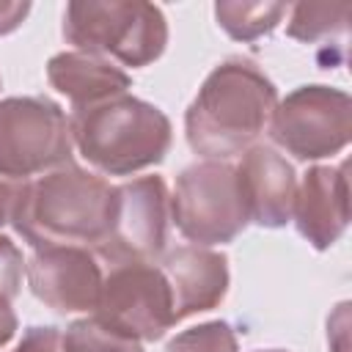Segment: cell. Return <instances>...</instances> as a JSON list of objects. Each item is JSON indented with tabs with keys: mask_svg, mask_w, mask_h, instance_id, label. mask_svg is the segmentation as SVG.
Listing matches in <instances>:
<instances>
[{
	"mask_svg": "<svg viewBox=\"0 0 352 352\" xmlns=\"http://www.w3.org/2000/svg\"><path fill=\"white\" fill-rule=\"evenodd\" d=\"M275 107L278 91L264 72L245 58H228L209 72L187 107V143L214 162L242 157L270 129Z\"/></svg>",
	"mask_w": 352,
	"mask_h": 352,
	"instance_id": "cell-1",
	"label": "cell"
},
{
	"mask_svg": "<svg viewBox=\"0 0 352 352\" xmlns=\"http://www.w3.org/2000/svg\"><path fill=\"white\" fill-rule=\"evenodd\" d=\"M113 201L116 187L110 182L69 162L22 184L11 223L36 250L96 248L107 234Z\"/></svg>",
	"mask_w": 352,
	"mask_h": 352,
	"instance_id": "cell-2",
	"label": "cell"
},
{
	"mask_svg": "<svg viewBox=\"0 0 352 352\" xmlns=\"http://www.w3.org/2000/svg\"><path fill=\"white\" fill-rule=\"evenodd\" d=\"M72 143L107 176H129L146 170L170 148L168 116L129 94L72 110Z\"/></svg>",
	"mask_w": 352,
	"mask_h": 352,
	"instance_id": "cell-3",
	"label": "cell"
},
{
	"mask_svg": "<svg viewBox=\"0 0 352 352\" xmlns=\"http://www.w3.org/2000/svg\"><path fill=\"white\" fill-rule=\"evenodd\" d=\"M63 36L80 52L113 55L124 66H148L165 52L168 22L151 3L77 0L63 11Z\"/></svg>",
	"mask_w": 352,
	"mask_h": 352,
	"instance_id": "cell-4",
	"label": "cell"
},
{
	"mask_svg": "<svg viewBox=\"0 0 352 352\" xmlns=\"http://www.w3.org/2000/svg\"><path fill=\"white\" fill-rule=\"evenodd\" d=\"M72 129L66 113L44 96H11L0 102V173L30 176L72 162Z\"/></svg>",
	"mask_w": 352,
	"mask_h": 352,
	"instance_id": "cell-5",
	"label": "cell"
},
{
	"mask_svg": "<svg viewBox=\"0 0 352 352\" xmlns=\"http://www.w3.org/2000/svg\"><path fill=\"white\" fill-rule=\"evenodd\" d=\"M170 217L195 245L231 242L250 223L236 170L214 160L184 168L170 198Z\"/></svg>",
	"mask_w": 352,
	"mask_h": 352,
	"instance_id": "cell-6",
	"label": "cell"
},
{
	"mask_svg": "<svg viewBox=\"0 0 352 352\" xmlns=\"http://www.w3.org/2000/svg\"><path fill=\"white\" fill-rule=\"evenodd\" d=\"M94 311L96 319L138 341H157L176 324L168 278L148 261L113 264Z\"/></svg>",
	"mask_w": 352,
	"mask_h": 352,
	"instance_id": "cell-7",
	"label": "cell"
},
{
	"mask_svg": "<svg viewBox=\"0 0 352 352\" xmlns=\"http://www.w3.org/2000/svg\"><path fill=\"white\" fill-rule=\"evenodd\" d=\"M170 195L162 176H140L116 187L113 214L96 253L113 264H154L168 242Z\"/></svg>",
	"mask_w": 352,
	"mask_h": 352,
	"instance_id": "cell-8",
	"label": "cell"
},
{
	"mask_svg": "<svg viewBox=\"0 0 352 352\" xmlns=\"http://www.w3.org/2000/svg\"><path fill=\"white\" fill-rule=\"evenodd\" d=\"M272 140L297 160H322L341 151L352 135V102L330 85H302L278 102Z\"/></svg>",
	"mask_w": 352,
	"mask_h": 352,
	"instance_id": "cell-9",
	"label": "cell"
},
{
	"mask_svg": "<svg viewBox=\"0 0 352 352\" xmlns=\"http://www.w3.org/2000/svg\"><path fill=\"white\" fill-rule=\"evenodd\" d=\"M30 292L58 314L94 311L102 292V270L85 248H38L28 267Z\"/></svg>",
	"mask_w": 352,
	"mask_h": 352,
	"instance_id": "cell-10",
	"label": "cell"
},
{
	"mask_svg": "<svg viewBox=\"0 0 352 352\" xmlns=\"http://www.w3.org/2000/svg\"><path fill=\"white\" fill-rule=\"evenodd\" d=\"M236 170V182L248 206L250 223L264 228H280L292 220L297 179L294 168L270 146H250Z\"/></svg>",
	"mask_w": 352,
	"mask_h": 352,
	"instance_id": "cell-11",
	"label": "cell"
},
{
	"mask_svg": "<svg viewBox=\"0 0 352 352\" xmlns=\"http://www.w3.org/2000/svg\"><path fill=\"white\" fill-rule=\"evenodd\" d=\"M292 217L297 223V231L316 250L330 248L349 223L346 162L314 165L297 184Z\"/></svg>",
	"mask_w": 352,
	"mask_h": 352,
	"instance_id": "cell-12",
	"label": "cell"
},
{
	"mask_svg": "<svg viewBox=\"0 0 352 352\" xmlns=\"http://www.w3.org/2000/svg\"><path fill=\"white\" fill-rule=\"evenodd\" d=\"M160 270L165 272L173 294L176 322L198 311H209L226 297L228 261L217 250L201 245H182L162 256Z\"/></svg>",
	"mask_w": 352,
	"mask_h": 352,
	"instance_id": "cell-13",
	"label": "cell"
},
{
	"mask_svg": "<svg viewBox=\"0 0 352 352\" xmlns=\"http://www.w3.org/2000/svg\"><path fill=\"white\" fill-rule=\"evenodd\" d=\"M50 85L72 102V110L121 96L129 91L132 80L124 69L113 66L102 55L91 52H60L47 63Z\"/></svg>",
	"mask_w": 352,
	"mask_h": 352,
	"instance_id": "cell-14",
	"label": "cell"
},
{
	"mask_svg": "<svg viewBox=\"0 0 352 352\" xmlns=\"http://www.w3.org/2000/svg\"><path fill=\"white\" fill-rule=\"evenodd\" d=\"M289 14L283 3H217V25L236 41H256L275 30V25Z\"/></svg>",
	"mask_w": 352,
	"mask_h": 352,
	"instance_id": "cell-15",
	"label": "cell"
},
{
	"mask_svg": "<svg viewBox=\"0 0 352 352\" xmlns=\"http://www.w3.org/2000/svg\"><path fill=\"white\" fill-rule=\"evenodd\" d=\"M286 33L297 41H327L333 36H344L349 28V3H300L289 8Z\"/></svg>",
	"mask_w": 352,
	"mask_h": 352,
	"instance_id": "cell-16",
	"label": "cell"
},
{
	"mask_svg": "<svg viewBox=\"0 0 352 352\" xmlns=\"http://www.w3.org/2000/svg\"><path fill=\"white\" fill-rule=\"evenodd\" d=\"M60 346L63 352H143L138 338L113 330L96 316L72 322L66 333H60Z\"/></svg>",
	"mask_w": 352,
	"mask_h": 352,
	"instance_id": "cell-17",
	"label": "cell"
},
{
	"mask_svg": "<svg viewBox=\"0 0 352 352\" xmlns=\"http://www.w3.org/2000/svg\"><path fill=\"white\" fill-rule=\"evenodd\" d=\"M165 352H236V338L226 322H204L170 338Z\"/></svg>",
	"mask_w": 352,
	"mask_h": 352,
	"instance_id": "cell-18",
	"label": "cell"
},
{
	"mask_svg": "<svg viewBox=\"0 0 352 352\" xmlns=\"http://www.w3.org/2000/svg\"><path fill=\"white\" fill-rule=\"evenodd\" d=\"M22 286V253L8 239L0 236V294L14 300Z\"/></svg>",
	"mask_w": 352,
	"mask_h": 352,
	"instance_id": "cell-19",
	"label": "cell"
},
{
	"mask_svg": "<svg viewBox=\"0 0 352 352\" xmlns=\"http://www.w3.org/2000/svg\"><path fill=\"white\" fill-rule=\"evenodd\" d=\"M11 352H63L60 346V330L58 327H28L19 338V344Z\"/></svg>",
	"mask_w": 352,
	"mask_h": 352,
	"instance_id": "cell-20",
	"label": "cell"
},
{
	"mask_svg": "<svg viewBox=\"0 0 352 352\" xmlns=\"http://www.w3.org/2000/svg\"><path fill=\"white\" fill-rule=\"evenodd\" d=\"M22 184H25V182L0 173V226L11 223L14 209H16V201H19V195H22Z\"/></svg>",
	"mask_w": 352,
	"mask_h": 352,
	"instance_id": "cell-21",
	"label": "cell"
},
{
	"mask_svg": "<svg viewBox=\"0 0 352 352\" xmlns=\"http://www.w3.org/2000/svg\"><path fill=\"white\" fill-rule=\"evenodd\" d=\"M30 11V3H8V0H0V36L16 30L22 25V19L28 16Z\"/></svg>",
	"mask_w": 352,
	"mask_h": 352,
	"instance_id": "cell-22",
	"label": "cell"
},
{
	"mask_svg": "<svg viewBox=\"0 0 352 352\" xmlns=\"http://www.w3.org/2000/svg\"><path fill=\"white\" fill-rule=\"evenodd\" d=\"M16 333V314L11 308V300L0 294V346H6Z\"/></svg>",
	"mask_w": 352,
	"mask_h": 352,
	"instance_id": "cell-23",
	"label": "cell"
},
{
	"mask_svg": "<svg viewBox=\"0 0 352 352\" xmlns=\"http://www.w3.org/2000/svg\"><path fill=\"white\" fill-rule=\"evenodd\" d=\"M261 352H283V349H261Z\"/></svg>",
	"mask_w": 352,
	"mask_h": 352,
	"instance_id": "cell-24",
	"label": "cell"
}]
</instances>
